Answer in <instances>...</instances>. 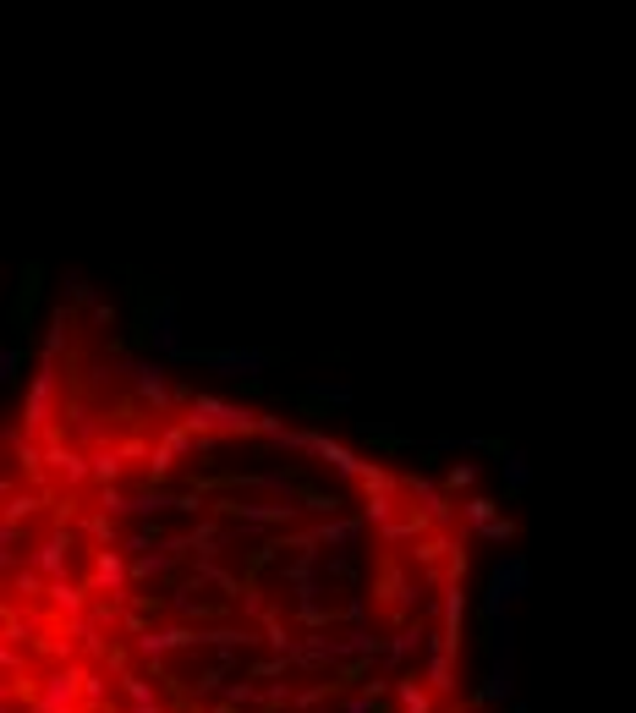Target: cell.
<instances>
[{
  "label": "cell",
  "mask_w": 636,
  "mask_h": 713,
  "mask_svg": "<svg viewBox=\"0 0 636 713\" xmlns=\"http://www.w3.org/2000/svg\"><path fill=\"white\" fill-rule=\"evenodd\" d=\"M527 582H532V565L521 560V554H505L500 565H493V577H488V620H500L521 593H527Z\"/></svg>",
  "instance_id": "6da1fadb"
},
{
  "label": "cell",
  "mask_w": 636,
  "mask_h": 713,
  "mask_svg": "<svg viewBox=\"0 0 636 713\" xmlns=\"http://www.w3.org/2000/svg\"><path fill=\"white\" fill-rule=\"evenodd\" d=\"M187 356V363H203V368H220V374H231V379H258L269 363H274V356L269 351H181Z\"/></svg>",
  "instance_id": "7a4b0ae2"
},
{
  "label": "cell",
  "mask_w": 636,
  "mask_h": 713,
  "mask_svg": "<svg viewBox=\"0 0 636 713\" xmlns=\"http://www.w3.org/2000/svg\"><path fill=\"white\" fill-rule=\"evenodd\" d=\"M505 472H511V488H527V461H521L516 450L505 456Z\"/></svg>",
  "instance_id": "3957f363"
}]
</instances>
